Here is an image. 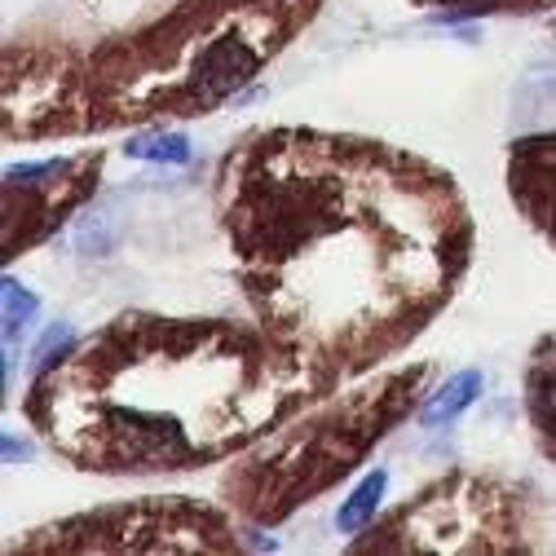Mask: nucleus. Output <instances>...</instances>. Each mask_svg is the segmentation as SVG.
Returning <instances> with one entry per match:
<instances>
[{
  "label": "nucleus",
  "mask_w": 556,
  "mask_h": 556,
  "mask_svg": "<svg viewBox=\"0 0 556 556\" xmlns=\"http://www.w3.org/2000/svg\"><path fill=\"white\" fill-rule=\"evenodd\" d=\"M504 177L521 222L556 252V128L513 142Z\"/></svg>",
  "instance_id": "8"
},
{
  "label": "nucleus",
  "mask_w": 556,
  "mask_h": 556,
  "mask_svg": "<svg viewBox=\"0 0 556 556\" xmlns=\"http://www.w3.org/2000/svg\"><path fill=\"white\" fill-rule=\"evenodd\" d=\"M314 397L256 318L124 309L31 371L23 420L80 472L173 477L230 464Z\"/></svg>",
  "instance_id": "2"
},
{
  "label": "nucleus",
  "mask_w": 556,
  "mask_h": 556,
  "mask_svg": "<svg viewBox=\"0 0 556 556\" xmlns=\"http://www.w3.org/2000/svg\"><path fill=\"white\" fill-rule=\"evenodd\" d=\"M552 31H556V18H552Z\"/></svg>",
  "instance_id": "18"
},
{
  "label": "nucleus",
  "mask_w": 556,
  "mask_h": 556,
  "mask_svg": "<svg viewBox=\"0 0 556 556\" xmlns=\"http://www.w3.org/2000/svg\"><path fill=\"white\" fill-rule=\"evenodd\" d=\"M521 402H526V425L534 433L539 455L556 468V331L534 340V350L526 358Z\"/></svg>",
  "instance_id": "9"
},
{
  "label": "nucleus",
  "mask_w": 556,
  "mask_h": 556,
  "mask_svg": "<svg viewBox=\"0 0 556 556\" xmlns=\"http://www.w3.org/2000/svg\"><path fill=\"white\" fill-rule=\"evenodd\" d=\"M119 230H124V217H119V203L115 199H93L85 213L66 226V248L80 252V256H111L115 243H119Z\"/></svg>",
  "instance_id": "10"
},
{
  "label": "nucleus",
  "mask_w": 556,
  "mask_h": 556,
  "mask_svg": "<svg viewBox=\"0 0 556 556\" xmlns=\"http://www.w3.org/2000/svg\"><path fill=\"white\" fill-rule=\"evenodd\" d=\"M72 344H76V331L66 327V323L49 327V331H45V340L36 344V354H31V358H36V363H31V371H40V367H49L53 358H62L66 350H72Z\"/></svg>",
  "instance_id": "16"
},
{
  "label": "nucleus",
  "mask_w": 556,
  "mask_h": 556,
  "mask_svg": "<svg viewBox=\"0 0 556 556\" xmlns=\"http://www.w3.org/2000/svg\"><path fill=\"white\" fill-rule=\"evenodd\" d=\"M481 389H485V376H481L477 367H464V371L446 376V380L425 397V406L415 410V415H420V429H446L451 420H459V415L481 397Z\"/></svg>",
  "instance_id": "11"
},
{
  "label": "nucleus",
  "mask_w": 556,
  "mask_h": 556,
  "mask_svg": "<svg viewBox=\"0 0 556 556\" xmlns=\"http://www.w3.org/2000/svg\"><path fill=\"white\" fill-rule=\"evenodd\" d=\"M53 556V552H203V556H230L243 552V530L230 508L190 500V495H147L124 500L93 513H76L49 526L27 530L18 543H10V556Z\"/></svg>",
  "instance_id": "6"
},
{
  "label": "nucleus",
  "mask_w": 556,
  "mask_h": 556,
  "mask_svg": "<svg viewBox=\"0 0 556 556\" xmlns=\"http://www.w3.org/2000/svg\"><path fill=\"white\" fill-rule=\"evenodd\" d=\"M102 181V151H72V155H53V160H36V164H10L0 194H5V261L40 248V243H58V235L72 226L85 207L93 203Z\"/></svg>",
  "instance_id": "7"
},
{
  "label": "nucleus",
  "mask_w": 556,
  "mask_h": 556,
  "mask_svg": "<svg viewBox=\"0 0 556 556\" xmlns=\"http://www.w3.org/2000/svg\"><path fill=\"white\" fill-rule=\"evenodd\" d=\"M124 155L142 160V164H186L190 160V137L181 128H164V124L132 128L128 142H124Z\"/></svg>",
  "instance_id": "14"
},
{
  "label": "nucleus",
  "mask_w": 556,
  "mask_h": 556,
  "mask_svg": "<svg viewBox=\"0 0 556 556\" xmlns=\"http://www.w3.org/2000/svg\"><path fill=\"white\" fill-rule=\"evenodd\" d=\"M543 500L534 485L451 468L354 534V556H517L543 552Z\"/></svg>",
  "instance_id": "5"
},
{
  "label": "nucleus",
  "mask_w": 556,
  "mask_h": 556,
  "mask_svg": "<svg viewBox=\"0 0 556 556\" xmlns=\"http://www.w3.org/2000/svg\"><path fill=\"white\" fill-rule=\"evenodd\" d=\"M433 371V363H406L314 397L292 420L230 459L222 477V504L256 530L292 521L301 508L350 481L376 455V446L410 420V410L425 406Z\"/></svg>",
  "instance_id": "4"
},
{
  "label": "nucleus",
  "mask_w": 556,
  "mask_h": 556,
  "mask_svg": "<svg viewBox=\"0 0 556 556\" xmlns=\"http://www.w3.org/2000/svg\"><path fill=\"white\" fill-rule=\"evenodd\" d=\"M327 0H177L93 49L14 40L5 49V137H89L203 119L292 49Z\"/></svg>",
  "instance_id": "3"
},
{
  "label": "nucleus",
  "mask_w": 556,
  "mask_h": 556,
  "mask_svg": "<svg viewBox=\"0 0 556 556\" xmlns=\"http://www.w3.org/2000/svg\"><path fill=\"white\" fill-rule=\"evenodd\" d=\"M384 491H389V472L384 468H371L354 491H350V500H340V508H336V530L340 534H363L371 521H376V513H380V504H384Z\"/></svg>",
  "instance_id": "13"
},
{
  "label": "nucleus",
  "mask_w": 556,
  "mask_h": 556,
  "mask_svg": "<svg viewBox=\"0 0 556 556\" xmlns=\"http://www.w3.org/2000/svg\"><path fill=\"white\" fill-rule=\"evenodd\" d=\"M217 217L252 318L318 397L406 354L477 252L442 164L305 124L261 128L222 160Z\"/></svg>",
  "instance_id": "1"
},
{
  "label": "nucleus",
  "mask_w": 556,
  "mask_h": 556,
  "mask_svg": "<svg viewBox=\"0 0 556 556\" xmlns=\"http://www.w3.org/2000/svg\"><path fill=\"white\" fill-rule=\"evenodd\" d=\"M415 10H429L433 23H472V18H495V14H543L556 10V0H410Z\"/></svg>",
  "instance_id": "12"
},
{
  "label": "nucleus",
  "mask_w": 556,
  "mask_h": 556,
  "mask_svg": "<svg viewBox=\"0 0 556 556\" xmlns=\"http://www.w3.org/2000/svg\"><path fill=\"white\" fill-rule=\"evenodd\" d=\"M0 301H5V344L14 350V340L31 327L40 301H36V292H27V288L18 283L14 274H5V283H0Z\"/></svg>",
  "instance_id": "15"
},
{
  "label": "nucleus",
  "mask_w": 556,
  "mask_h": 556,
  "mask_svg": "<svg viewBox=\"0 0 556 556\" xmlns=\"http://www.w3.org/2000/svg\"><path fill=\"white\" fill-rule=\"evenodd\" d=\"M18 455H23V459H27V455H31V446H27V442H18V438H10V433H5V459H18Z\"/></svg>",
  "instance_id": "17"
}]
</instances>
